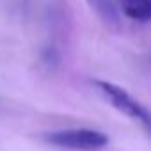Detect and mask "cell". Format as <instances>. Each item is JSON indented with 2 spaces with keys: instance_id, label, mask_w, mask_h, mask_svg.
Returning <instances> with one entry per match:
<instances>
[{
  "instance_id": "277c9868",
  "label": "cell",
  "mask_w": 151,
  "mask_h": 151,
  "mask_svg": "<svg viewBox=\"0 0 151 151\" xmlns=\"http://www.w3.org/2000/svg\"><path fill=\"white\" fill-rule=\"evenodd\" d=\"M87 2L105 22H109V23L117 22V11L114 7L112 0H87Z\"/></svg>"
},
{
  "instance_id": "3957f363",
  "label": "cell",
  "mask_w": 151,
  "mask_h": 151,
  "mask_svg": "<svg viewBox=\"0 0 151 151\" xmlns=\"http://www.w3.org/2000/svg\"><path fill=\"white\" fill-rule=\"evenodd\" d=\"M117 6L133 22L146 23L151 20V0H117Z\"/></svg>"
},
{
  "instance_id": "7a4b0ae2",
  "label": "cell",
  "mask_w": 151,
  "mask_h": 151,
  "mask_svg": "<svg viewBox=\"0 0 151 151\" xmlns=\"http://www.w3.org/2000/svg\"><path fill=\"white\" fill-rule=\"evenodd\" d=\"M94 86L98 87V91L109 100V103H112L119 112H123L124 116L140 121L146 128H149V112L147 109L139 103L128 91H124L123 87L112 84V82H105V80H96Z\"/></svg>"
},
{
  "instance_id": "6da1fadb",
  "label": "cell",
  "mask_w": 151,
  "mask_h": 151,
  "mask_svg": "<svg viewBox=\"0 0 151 151\" xmlns=\"http://www.w3.org/2000/svg\"><path fill=\"white\" fill-rule=\"evenodd\" d=\"M43 139L62 149L75 151H100L109 146L110 139L107 133L91 130V128H69V130H55L43 135Z\"/></svg>"
}]
</instances>
